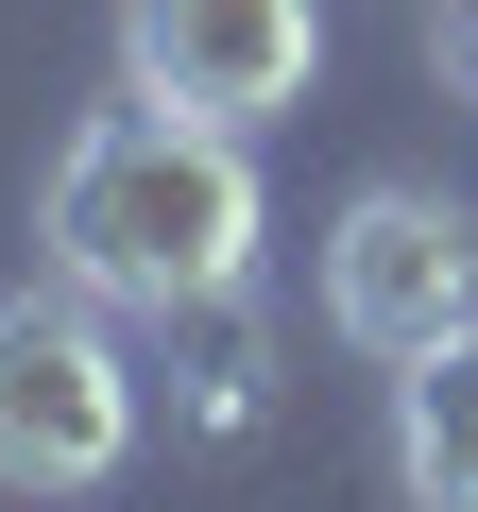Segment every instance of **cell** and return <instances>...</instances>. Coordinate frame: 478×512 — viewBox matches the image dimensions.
I'll use <instances>...</instances> for the list:
<instances>
[{
  "label": "cell",
  "mask_w": 478,
  "mask_h": 512,
  "mask_svg": "<svg viewBox=\"0 0 478 512\" xmlns=\"http://www.w3.org/2000/svg\"><path fill=\"white\" fill-rule=\"evenodd\" d=\"M52 274L103 308H222L257 274V171H239V120H188L154 86L86 103L52 154Z\"/></svg>",
  "instance_id": "6da1fadb"
},
{
  "label": "cell",
  "mask_w": 478,
  "mask_h": 512,
  "mask_svg": "<svg viewBox=\"0 0 478 512\" xmlns=\"http://www.w3.org/2000/svg\"><path fill=\"white\" fill-rule=\"evenodd\" d=\"M137 461V376L103 291H0V495H103Z\"/></svg>",
  "instance_id": "7a4b0ae2"
},
{
  "label": "cell",
  "mask_w": 478,
  "mask_h": 512,
  "mask_svg": "<svg viewBox=\"0 0 478 512\" xmlns=\"http://www.w3.org/2000/svg\"><path fill=\"white\" fill-rule=\"evenodd\" d=\"M325 325H342L359 359H427L444 325H478V239H461V205L359 188V205L325 222Z\"/></svg>",
  "instance_id": "3957f363"
},
{
  "label": "cell",
  "mask_w": 478,
  "mask_h": 512,
  "mask_svg": "<svg viewBox=\"0 0 478 512\" xmlns=\"http://www.w3.org/2000/svg\"><path fill=\"white\" fill-rule=\"evenodd\" d=\"M325 69V18L308 0H120V86L188 103V120H239L257 137L274 103H308Z\"/></svg>",
  "instance_id": "277c9868"
},
{
  "label": "cell",
  "mask_w": 478,
  "mask_h": 512,
  "mask_svg": "<svg viewBox=\"0 0 478 512\" xmlns=\"http://www.w3.org/2000/svg\"><path fill=\"white\" fill-rule=\"evenodd\" d=\"M393 461L427 512H478V325H444L427 359H393Z\"/></svg>",
  "instance_id": "5b68a950"
},
{
  "label": "cell",
  "mask_w": 478,
  "mask_h": 512,
  "mask_svg": "<svg viewBox=\"0 0 478 512\" xmlns=\"http://www.w3.org/2000/svg\"><path fill=\"white\" fill-rule=\"evenodd\" d=\"M461 69H478V0H461Z\"/></svg>",
  "instance_id": "8992f818"
}]
</instances>
